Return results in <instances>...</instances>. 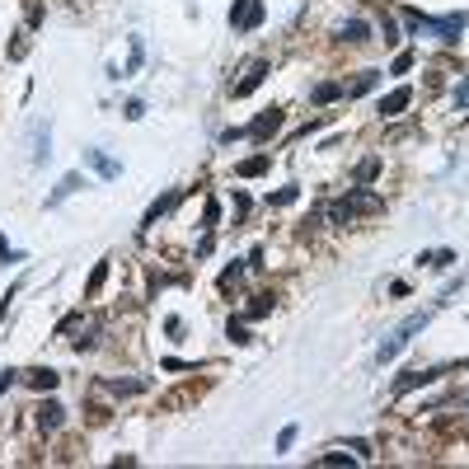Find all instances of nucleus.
Listing matches in <instances>:
<instances>
[{"label":"nucleus","mask_w":469,"mask_h":469,"mask_svg":"<svg viewBox=\"0 0 469 469\" xmlns=\"http://www.w3.org/2000/svg\"><path fill=\"white\" fill-rule=\"evenodd\" d=\"M403 24H408V34H432L436 43H446V47H455L460 38H465V29H469V10H455V14H418V10H408L403 14Z\"/></svg>","instance_id":"1"},{"label":"nucleus","mask_w":469,"mask_h":469,"mask_svg":"<svg viewBox=\"0 0 469 469\" xmlns=\"http://www.w3.org/2000/svg\"><path fill=\"white\" fill-rule=\"evenodd\" d=\"M380 207H385V197H380V192H366V188H357V192H347L343 202H334V207H329V225H347L352 221V216H376Z\"/></svg>","instance_id":"2"},{"label":"nucleus","mask_w":469,"mask_h":469,"mask_svg":"<svg viewBox=\"0 0 469 469\" xmlns=\"http://www.w3.org/2000/svg\"><path fill=\"white\" fill-rule=\"evenodd\" d=\"M427 324H432V310H418V314H408V319H403V324H399L390 338H385V343L376 347V361H380V366H385V361H394V357L403 352V347L413 343V334H423Z\"/></svg>","instance_id":"3"},{"label":"nucleus","mask_w":469,"mask_h":469,"mask_svg":"<svg viewBox=\"0 0 469 469\" xmlns=\"http://www.w3.org/2000/svg\"><path fill=\"white\" fill-rule=\"evenodd\" d=\"M263 14H268V10H263V0H234V5H230V29H234V34H254L258 24H263Z\"/></svg>","instance_id":"4"},{"label":"nucleus","mask_w":469,"mask_h":469,"mask_svg":"<svg viewBox=\"0 0 469 469\" xmlns=\"http://www.w3.org/2000/svg\"><path fill=\"white\" fill-rule=\"evenodd\" d=\"M450 366H427V371H403L399 380H394V399H403V394L423 390V385H432V380H441Z\"/></svg>","instance_id":"5"},{"label":"nucleus","mask_w":469,"mask_h":469,"mask_svg":"<svg viewBox=\"0 0 469 469\" xmlns=\"http://www.w3.org/2000/svg\"><path fill=\"white\" fill-rule=\"evenodd\" d=\"M272 132H282V108H263L254 123L244 127V136H254V141H268Z\"/></svg>","instance_id":"6"},{"label":"nucleus","mask_w":469,"mask_h":469,"mask_svg":"<svg viewBox=\"0 0 469 469\" xmlns=\"http://www.w3.org/2000/svg\"><path fill=\"white\" fill-rule=\"evenodd\" d=\"M263 80H268V61H249V66H244V80H234L230 94H234V99H244V94H254Z\"/></svg>","instance_id":"7"},{"label":"nucleus","mask_w":469,"mask_h":469,"mask_svg":"<svg viewBox=\"0 0 469 469\" xmlns=\"http://www.w3.org/2000/svg\"><path fill=\"white\" fill-rule=\"evenodd\" d=\"M408 103H413V90H408V85H399V90H390L385 99H380V118L390 123V118H399V113L408 108Z\"/></svg>","instance_id":"8"},{"label":"nucleus","mask_w":469,"mask_h":469,"mask_svg":"<svg viewBox=\"0 0 469 469\" xmlns=\"http://www.w3.org/2000/svg\"><path fill=\"white\" fill-rule=\"evenodd\" d=\"M66 329H76V319H66V324H61V334H66ZM94 343H99V319L80 324V329H76V338H71V347H76V352H90Z\"/></svg>","instance_id":"9"},{"label":"nucleus","mask_w":469,"mask_h":469,"mask_svg":"<svg viewBox=\"0 0 469 469\" xmlns=\"http://www.w3.org/2000/svg\"><path fill=\"white\" fill-rule=\"evenodd\" d=\"M34 413H38V427H43V432H56V427L66 423V408H61L56 399H43V403L34 408Z\"/></svg>","instance_id":"10"},{"label":"nucleus","mask_w":469,"mask_h":469,"mask_svg":"<svg viewBox=\"0 0 469 469\" xmlns=\"http://www.w3.org/2000/svg\"><path fill=\"white\" fill-rule=\"evenodd\" d=\"M85 165H90L99 179H118V174H123V165H118L113 155H103V150H85Z\"/></svg>","instance_id":"11"},{"label":"nucleus","mask_w":469,"mask_h":469,"mask_svg":"<svg viewBox=\"0 0 469 469\" xmlns=\"http://www.w3.org/2000/svg\"><path fill=\"white\" fill-rule=\"evenodd\" d=\"M179 197H183V192H165V197H155V202H150V207H145V216H141V234L150 230V225H155V221H160V216H165Z\"/></svg>","instance_id":"12"},{"label":"nucleus","mask_w":469,"mask_h":469,"mask_svg":"<svg viewBox=\"0 0 469 469\" xmlns=\"http://www.w3.org/2000/svg\"><path fill=\"white\" fill-rule=\"evenodd\" d=\"M80 188H85V179H80V174H66V179H61L52 192H47V207H61V202H66L71 192H80Z\"/></svg>","instance_id":"13"},{"label":"nucleus","mask_w":469,"mask_h":469,"mask_svg":"<svg viewBox=\"0 0 469 469\" xmlns=\"http://www.w3.org/2000/svg\"><path fill=\"white\" fill-rule=\"evenodd\" d=\"M268 165H272V155H249L234 165V179H258V174H268Z\"/></svg>","instance_id":"14"},{"label":"nucleus","mask_w":469,"mask_h":469,"mask_svg":"<svg viewBox=\"0 0 469 469\" xmlns=\"http://www.w3.org/2000/svg\"><path fill=\"white\" fill-rule=\"evenodd\" d=\"M376 85H380V71H361L352 85H343V94H347V99H357V94H371Z\"/></svg>","instance_id":"15"},{"label":"nucleus","mask_w":469,"mask_h":469,"mask_svg":"<svg viewBox=\"0 0 469 469\" xmlns=\"http://www.w3.org/2000/svg\"><path fill=\"white\" fill-rule=\"evenodd\" d=\"M338 38L357 47V43H366V38H371V29H366V19H347L343 29H338Z\"/></svg>","instance_id":"16"},{"label":"nucleus","mask_w":469,"mask_h":469,"mask_svg":"<svg viewBox=\"0 0 469 469\" xmlns=\"http://www.w3.org/2000/svg\"><path fill=\"white\" fill-rule=\"evenodd\" d=\"M334 99H343V85L338 80H319L310 90V103H334Z\"/></svg>","instance_id":"17"},{"label":"nucleus","mask_w":469,"mask_h":469,"mask_svg":"<svg viewBox=\"0 0 469 469\" xmlns=\"http://www.w3.org/2000/svg\"><path fill=\"white\" fill-rule=\"evenodd\" d=\"M24 380H29L38 394H47V390H56V380H61V376H56V371H47V366H38V371H29Z\"/></svg>","instance_id":"18"},{"label":"nucleus","mask_w":469,"mask_h":469,"mask_svg":"<svg viewBox=\"0 0 469 469\" xmlns=\"http://www.w3.org/2000/svg\"><path fill=\"white\" fill-rule=\"evenodd\" d=\"M455 254L450 249H432V254H418V268H450Z\"/></svg>","instance_id":"19"},{"label":"nucleus","mask_w":469,"mask_h":469,"mask_svg":"<svg viewBox=\"0 0 469 469\" xmlns=\"http://www.w3.org/2000/svg\"><path fill=\"white\" fill-rule=\"evenodd\" d=\"M376 174H380V155H366L357 165V174H352V179H357V188H366V183H376Z\"/></svg>","instance_id":"20"},{"label":"nucleus","mask_w":469,"mask_h":469,"mask_svg":"<svg viewBox=\"0 0 469 469\" xmlns=\"http://www.w3.org/2000/svg\"><path fill=\"white\" fill-rule=\"evenodd\" d=\"M103 282H108V258H103V263H94L90 282H85V301H94V296H99V287H103Z\"/></svg>","instance_id":"21"},{"label":"nucleus","mask_w":469,"mask_h":469,"mask_svg":"<svg viewBox=\"0 0 469 469\" xmlns=\"http://www.w3.org/2000/svg\"><path fill=\"white\" fill-rule=\"evenodd\" d=\"M244 314H249V319H263V314H272V296H268V291H263V296H254Z\"/></svg>","instance_id":"22"},{"label":"nucleus","mask_w":469,"mask_h":469,"mask_svg":"<svg viewBox=\"0 0 469 469\" xmlns=\"http://www.w3.org/2000/svg\"><path fill=\"white\" fill-rule=\"evenodd\" d=\"M141 61H145V43H141V38H132V56H127V71H123V76H136Z\"/></svg>","instance_id":"23"},{"label":"nucleus","mask_w":469,"mask_h":469,"mask_svg":"<svg viewBox=\"0 0 469 469\" xmlns=\"http://www.w3.org/2000/svg\"><path fill=\"white\" fill-rule=\"evenodd\" d=\"M296 197H301V188H277V192H268V207H291Z\"/></svg>","instance_id":"24"},{"label":"nucleus","mask_w":469,"mask_h":469,"mask_svg":"<svg viewBox=\"0 0 469 469\" xmlns=\"http://www.w3.org/2000/svg\"><path fill=\"white\" fill-rule=\"evenodd\" d=\"M216 221H221V202L207 197V212H202V230H216Z\"/></svg>","instance_id":"25"},{"label":"nucleus","mask_w":469,"mask_h":469,"mask_svg":"<svg viewBox=\"0 0 469 469\" xmlns=\"http://www.w3.org/2000/svg\"><path fill=\"white\" fill-rule=\"evenodd\" d=\"M108 390H113V394H141L145 380H108Z\"/></svg>","instance_id":"26"},{"label":"nucleus","mask_w":469,"mask_h":469,"mask_svg":"<svg viewBox=\"0 0 469 469\" xmlns=\"http://www.w3.org/2000/svg\"><path fill=\"white\" fill-rule=\"evenodd\" d=\"M47 145H52V141H47V127H38V141H34V165H43V160L52 155Z\"/></svg>","instance_id":"27"},{"label":"nucleus","mask_w":469,"mask_h":469,"mask_svg":"<svg viewBox=\"0 0 469 469\" xmlns=\"http://www.w3.org/2000/svg\"><path fill=\"white\" fill-rule=\"evenodd\" d=\"M225 338H230V343H239V347H244V343H254V338H249V329H244V324H234V319L225 324Z\"/></svg>","instance_id":"28"},{"label":"nucleus","mask_w":469,"mask_h":469,"mask_svg":"<svg viewBox=\"0 0 469 469\" xmlns=\"http://www.w3.org/2000/svg\"><path fill=\"white\" fill-rule=\"evenodd\" d=\"M239 272H244V263H230V268L221 272V291H230L234 282H239Z\"/></svg>","instance_id":"29"},{"label":"nucleus","mask_w":469,"mask_h":469,"mask_svg":"<svg viewBox=\"0 0 469 469\" xmlns=\"http://www.w3.org/2000/svg\"><path fill=\"white\" fill-rule=\"evenodd\" d=\"M24 56H29V34H19L10 43V61H24Z\"/></svg>","instance_id":"30"},{"label":"nucleus","mask_w":469,"mask_h":469,"mask_svg":"<svg viewBox=\"0 0 469 469\" xmlns=\"http://www.w3.org/2000/svg\"><path fill=\"white\" fill-rule=\"evenodd\" d=\"M394 76H408V71H413V52H399V56H394Z\"/></svg>","instance_id":"31"},{"label":"nucleus","mask_w":469,"mask_h":469,"mask_svg":"<svg viewBox=\"0 0 469 469\" xmlns=\"http://www.w3.org/2000/svg\"><path fill=\"white\" fill-rule=\"evenodd\" d=\"M455 108H460V113H469V76L455 85Z\"/></svg>","instance_id":"32"},{"label":"nucleus","mask_w":469,"mask_h":469,"mask_svg":"<svg viewBox=\"0 0 469 469\" xmlns=\"http://www.w3.org/2000/svg\"><path fill=\"white\" fill-rule=\"evenodd\" d=\"M123 118H127V123H136V118H145V103H141V99H127Z\"/></svg>","instance_id":"33"},{"label":"nucleus","mask_w":469,"mask_h":469,"mask_svg":"<svg viewBox=\"0 0 469 469\" xmlns=\"http://www.w3.org/2000/svg\"><path fill=\"white\" fill-rule=\"evenodd\" d=\"M380 34H385V47H394V43H399V29H394V19H385V24H380Z\"/></svg>","instance_id":"34"},{"label":"nucleus","mask_w":469,"mask_h":469,"mask_svg":"<svg viewBox=\"0 0 469 469\" xmlns=\"http://www.w3.org/2000/svg\"><path fill=\"white\" fill-rule=\"evenodd\" d=\"M296 446V427H282V436H277V450H291Z\"/></svg>","instance_id":"35"},{"label":"nucleus","mask_w":469,"mask_h":469,"mask_svg":"<svg viewBox=\"0 0 469 469\" xmlns=\"http://www.w3.org/2000/svg\"><path fill=\"white\" fill-rule=\"evenodd\" d=\"M19 380H24V371H5V376H0V394L10 390V385H19Z\"/></svg>","instance_id":"36"},{"label":"nucleus","mask_w":469,"mask_h":469,"mask_svg":"<svg viewBox=\"0 0 469 469\" xmlns=\"http://www.w3.org/2000/svg\"><path fill=\"white\" fill-rule=\"evenodd\" d=\"M319 465H347V450H329V455L319 460Z\"/></svg>","instance_id":"37"}]
</instances>
